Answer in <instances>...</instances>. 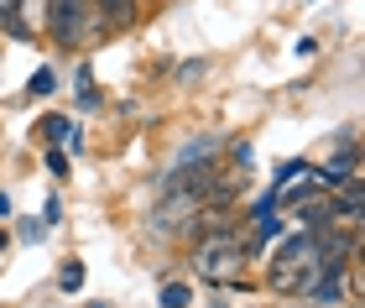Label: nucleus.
<instances>
[{"label":"nucleus","instance_id":"obj_7","mask_svg":"<svg viewBox=\"0 0 365 308\" xmlns=\"http://www.w3.org/2000/svg\"><path fill=\"white\" fill-rule=\"evenodd\" d=\"M58 287H63V293H78V287H84V267H78V262H68V267L58 272Z\"/></svg>","mask_w":365,"mask_h":308},{"label":"nucleus","instance_id":"obj_9","mask_svg":"<svg viewBox=\"0 0 365 308\" xmlns=\"http://www.w3.org/2000/svg\"><path fill=\"white\" fill-rule=\"evenodd\" d=\"M31 94H47V89H53V68H37V73H31V84H26Z\"/></svg>","mask_w":365,"mask_h":308},{"label":"nucleus","instance_id":"obj_6","mask_svg":"<svg viewBox=\"0 0 365 308\" xmlns=\"http://www.w3.org/2000/svg\"><path fill=\"white\" fill-rule=\"evenodd\" d=\"M16 11H21V0H0V31H11V37H26L21 21H16Z\"/></svg>","mask_w":365,"mask_h":308},{"label":"nucleus","instance_id":"obj_4","mask_svg":"<svg viewBox=\"0 0 365 308\" xmlns=\"http://www.w3.org/2000/svg\"><path fill=\"white\" fill-rule=\"evenodd\" d=\"M94 11H99V21H105L110 31H120V26H130L136 21V0H94Z\"/></svg>","mask_w":365,"mask_h":308},{"label":"nucleus","instance_id":"obj_8","mask_svg":"<svg viewBox=\"0 0 365 308\" xmlns=\"http://www.w3.org/2000/svg\"><path fill=\"white\" fill-rule=\"evenodd\" d=\"M188 287H182V282H168V287H162V308H188Z\"/></svg>","mask_w":365,"mask_h":308},{"label":"nucleus","instance_id":"obj_1","mask_svg":"<svg viewBox=\"0 0 365 308\" xmlns=\"http://www.w3.org/2000/svg\"><path fill=\"white\" fill-rule=\"evenodd\" d=\"M214 220V215H209ZM251 256V240L235 235L230 225H198V251H193V267L204 272L209 282H240V267Z\"/></svg>","mask_w":365,"mask_h":308},{"label":"nucleus","instance_id":"obj_2","mask_svg":"<svg viewBox=\"0 0 365 308\" xmlns=\"http://www.w3.org/2000/svg\"><path fill=\"white\" fill-rule=\"evenodd\" d=\"M324 251H319V230H303V235H287L272 256V287L277 293H303V282L319 272Z\"/></svg>","mask_w":365,"mask_h":308},{"label":"nucleus","instance_id":"obj_3","mask_svg":"<svg viewBox=\"0 0 365 308\" xmlns=\"http://www.w3.org/2000/svg\"><path fill=\"white\" fill-rule=\"evenodd\" d=\"M47 6H53V42L73 53L89 37V0H47Z\"/></svg>","mask_w":365,"mask_h":308},{"label":"nucleus","instance_id":"obj_12","mask_svg":"<svg viewBox=\"0 0 365 308\" xmlns=\"http://www.w3.org/2000/svg\"><path fill=\"white\" fill-rule=\"evenodd\" d=\"M6 246H11V235H6V230H0V251H6Z\"/></svg>","mask_w":365,"mask_h":308},{"label":"nucleus","instance_id":"obj_11","mask_svg":"<svg viewBox=\"0 0 365 308\" xmlns=\"http://www.w3.org/2000/svg\"><path fill=\"white\" fill-rule=\"evenodd\" d=\"M0 215H11V199H6V193H0Z\"/></svg>","mask_w":365,"mask_h":308},{"label":"nucleus","instance_id":"obj_5","mask_svg":"<svg viewBox=\"0 0 365 308\" xmlns=\"http://www.w3.org/2000/svg\"><path fill=\"white\" fill-rule=\"evenodd\" d=\"M37 131H42L47 141H78V136H73L78 125H73L68 115H42V120H37Z\"/></svg>","mask_w":365,"mask_h":308},{"label":"nucleus","instance_id":"obj_10","mask_svg":"<svg viewBox=\"0 0 365 308\" xmlns=\"http://www.w3.org/2000/svg\"><path fill=\"white\" fill-rule=\"evenodd\" d=\"M47 168H53V173L63 178V173H68V157H63V152H47Z\"/></svg>","mask_w":365,"mask_h":308}]
</instances>
